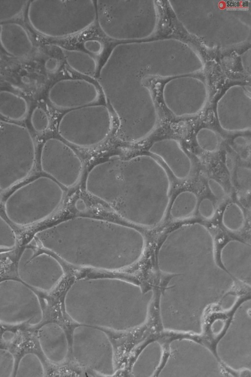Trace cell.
Here are the masks:
<instances>
[{"instance_id": "cell-13", "label": "cell", "mask_w": 251, "mask_h": 377, "mask_svg": "<svg viewBox=\"0 0 251 377\" xmlns=\"http://www.w3.org/2000/svg\"><path fill=\"white\" fill-rule=\"evenodd\" d=\"M28 110L26 100L22 96L8 90L0 91V114L12 121L24 119Z\"/></svg>"}, {"instance_id": "cell-24", "label": "cell", "mask_w": 251, "mask_h": 377, "mask_svg": "<svg viewBox=\"0 0 251 377\" xmlns=\"http://www.w3.org/2000/svg\"><path fill=\"white\" fill-rule=\"evenodd\" d=\"M208 186L212 194L217 198L222 199L225 197L226 193L223 187L215 179H209Z\"/></svg>"}, {"instance_id": "cell-4", "label": "cell", "mask_w": 251, "mask_h": 377, "mask_svg": "<svg viewBox=\"0 0 251 377\" xmlns=\"http://www.w3.org/2000/svg\"><path fill=\"white\" fill-rule=\"evenodd\" d=\"M64 191L49 177L41 176L14 191L6 199L4 209L13 223L20 226L33 224L51 215L60 206Z\"/></svg>"}, {"instance_id": "cell-6", "label": "cell", "mask_w": 251, "mask_h": 377, "mask_svg": "<svg viewBox=\"0 0 251 377\" xmlns=\"http://www.w3.org/2000/svg\"><path fill=\"white\" fill-rule=\"evenodd\" d=\"M111 127V115L106 107L88 105L66 113L59 122L58 132L69 143L87 147L104 140Z\"/></svg>"}, {"instance_id": "cell-26", "label": "cell", "mask_w": 251, "mask_h": 377, "mask_svg": "<svg viewBox=\"0 0 251 377\" xmlns=\"http://www.w3.org/2000/svg\"><path fill=\"white\" fill-rule=\"evenodd\" d=\"M59 63L55 58L50 57L46 60L45 63V68L48 72L53 73L57 70Z\"/></svg>"}, {"instance_id": "cell-17", "label": "cell", "mask_w": 251, "mask_h": 377, "mask_svg": "<svg viewBox=\"0 0 251 377\" xmlns=\"http://www.w3.org/2000/svg\"><path fill=\"white\" fill-rule=\"evenodd\" d=\"M28 2L27 0H0V24L10 22L20 16Z\"/></svg>"}, {"instance_id": "cell-10", "label": "cell", "mask_w": 251, "mask_h": 377, "mask_svg": "<svg viewBox=\"0 0 251 377\" xmlns=\"http://www.w3.org/2000/svg\"><path fill=\"white\" fill-rule=\"evenodd\" d=\"M99 94L95 86L76 80L60 81L48 92L50 102L57 108L72 110L95 102Z\"/></svg>"}, {"instance_id": "cell-11", "label": "cell", "mask_w": 251, "mask_h": 377, "mask_svg": "<svg viewBox=\"0 0 251 377\" xmlns=\"http://www.w3.org/2000/svg\"><path fill=\"white\" fill-rule=\"evenodd\" d=\"M149 151L162 160L177 179L184 180L189 176L191 160L176 139L165 138L155 141Z\"/></svg>"}, {"instance_id": "cell-12", "label": "cell", "mask_w": 251, "mask_h": 377, "mask_svg": "<svg viewBox=\"0 0 251 377\" xmlns=\"http://www.w3.org/2000/svg\"><path fill=\"white\" fill-rule=\"evenodd\" d=\"M0 45L8 54L18 58L27 56L33 50L32 41L26 29L15 22L0 24Z\"/></svg>"}, {"instance_id": "cell-21", "label": "cell", "mask_w": 251, "mask_h": 377, "mask_svg": "<svg viewBox=\"0 0 251 377\" xmlns=\"http://www.w3.org/2000/svg\"><path fill=\"white\" fill-rule=\"evenodd\" d=\"M15 368V358L9 350L0 349V377H12Z\"/></svg>"}, {"instance_id": "cell-23", "label": "cell", "mask_w": 251, "mask_h": 377, "mask_svg": "<svg viewBox=\"0 0 251 377\" xmlns=\"http://www.w3.org/2000/svg\"><path fill=\"white\" fill-rule=\"evenodd\" d=\"M199 211L202 217L209 219L213 216L215 209L213 202L208 198H204L199 204Z\"/></svg>"}, {"instance_id": "cell-9", "label": "cell", "mask_w": 251, "mask_h": 377, "mask_svg": "<svg viewBox=\"0 0 251 377\" xmlns=\"http://www.w3.org/2000/svg\"><path fill=\"white\" fill-rule=\"evenodd\" d=\"M40 165L43 172L66 188L77 183L83 168L81 161L75 152L55 138H49L43 144Z\"/></svg>"}, {"instance_id": "cell-16", "label": "cell", "mask_w": 251, "mask_h": 377, "mask_svg": "<svg viewBox=\"0 0 251 377\" xmlns=\"http://www.w3.org/2000/svg\"><path fill=\"white\" fill-rule=\"evenodd\" d=\"M245 221L244 213L235 203L229 204L223 212L222 222L224 227L230 231H237L243 226Z\"/></svg>"}, {"instance_id": "cell-22", "label": "cell", "mask_w": 251, "mask_h": 377, "mask_svg": "<svg viewBox=\"0 0 251 377\" xmlns=\"http://www.w3.org/2000/svg\"><path fill=\"white\" fill-rule=\"evenodd\" d=\"M236 180L239 188L244 192H250L251 189V169L240 167L236 170Z\"/></svg>"}, {"instance_id": "cell-15", "label": "cell", "mask_w": 251, "mask_h": 377, "mask_svg": "<svg viewBox=\"0 0 251 377\" xmlns=\"http://www.w3.org/2000/svg\"><path fill=\"white\" fill-rule=\"evenodd\" d=\"M45 370L40 358L34 353H27L20 359L16 372L17 377H43Z\"/></svg>"}, {"instance_id": "cell-25", "label": "cell", "mask_w": 251, "mask_h": 377, "mask_svg": "<svg viewBox=\"0 0 251 377\" xmlns=\"http://www.w3.org/2000/svg\"><path fill=\"white\" fill-rule=\"evenodd\" d=\"M85 49L89 52L94 54L100 53L102 49V44L97 40H89L84 43Z\"/></svg>"}, {"instance_id": "cell-3", "label": "cell", "mask_w": 251, "mask_h": 377, "mask_svg": "<svg viewBox=\"0 0 251 377\" xmlns=\"http://www.w3.org/2000/svg\"><path fill=\"white\" fill-rule=\"evenodd\" d=\"M119 121L117 135L125 142L145 139L155 129L158 118L154 108L134 87L123 84L101 85Z\"/></svg>"}, {"instance_id": "cell-20", "label": "cell", "mask_w": 251, "mask_h": 377, "mask_svg": "<svg viewBox=\"0 0 251 377\" xmlns=\"http://www.w3.org/2000/svg\"><path fill=\"white\" fill-rule=\"evenodd\" d=\"M30 122L33 129L38 133L46 131L50 125V119L47 113L40 107H37L33 110Z\"/></svg>"}, {"instance_id": "cell-28", "label": "cell", "mask_w": 251, "mask_h": 377, "mask_svg": "<svg viewBox=\"0 0 251 377\" xmlns=\"http://www.w3.org/2000/svg\"><path fill=\"white\" fill-rule=\"evenodd\" d=\"M76 207L80 211L84 210L85 208V204L81 199H78L76 202Z\"/></svg>"}, {"instance_id": "cell-27", "label": "cell", "mask_w": 251, "mask_h": 377, "mask_svg": "<svg viewBox=\"0 0 251 377\" xmlns=\"http://www.w3.org/2000/svg\"><path fill=\"white\" fill-rule=\"evenodd\" d=\"M15 333L10 330L4 331L2 334L1 338L5 342H12L15 338Z\"/></svg>"}, {"instance_id": "cell-5", "label": "cell", "mask_w": 251, "mask_h": 377, "mask_svg": "<svg viewBox=\"0 0 251 377\" xmlns=\"http://www.w3.org/2000/svg\"><path fill=\"white\" fill-rule=\"evenodd\" d=\"M33 138L24 126L0 119V189L27 177L35 163Z\"/></svg>"}, {"instance_id": "cell-29", "label": "cell", "mask_w": 251, "mask_h": 377, "mask_svg": "<svg viewBox=\"0 0 251 377\" xmlns=\"http://www.w3.org/2000/svg\"><path fill=\"white\" fill-rule=\"evenodd\" d=\"M234 142L238 145H244L246 143V139L243 137H237L235 138Z\"/></svg>"}, {"instance_id": "cell-18", "label": "cell", "mask_w": 251, "mask_h": 377, "mask_svg": "<svg viewBox=\"0 0 251 377\" xmlns=\"http://www.w3.org/2000/svg\"><path fill=\"white\" fill-rule=\"evenodd\" d=\"M196 140L199 146L207 152L216 151L219 146V140L217 134L209 128L200 129L196 134Z\"/></svg>"}, {"instance_id": "cell-19", "label": "cell", "mask_w": 251, "mask_h": 377, "mask_svg": "<svg viewBox=\"0 0 251 377\" xmlns=\"http://www.w3.org/2000/svg\"><path fill=\"white\" fill-rule=\"evenodd\" d=\"M16 243L17 238L14 230L0 215V249H12Z\"/></svg>"}, {"instance_id": "cell-14", "label": "cell", "mask_w": 251, "mask_h": 377, "mask_svg": "<svg viewBox=\"0 0 251 377\" xmlns=\"http://www.w3.org/2000/svg\"><path fill=\"white\" fill-rule=\"evenodd\" d=\"M198 204L196 194L190 191L179 193L175 198L171 209L172 216L176 219L190 216L195 211Z\"/></svg>"}, {"instance_id": "cell-1", "label": "cell", "mask_w": 251, "mask_h": 377, "mask_svg": "<svg viewBox=\"0 0 251 377\" xmlns=\"http://www.w3.org/2000/svg\"><path fill=\"white\" fill-rule=\"evenodd\" d=\"M44 248L74 267L104 271L126 269L143 254L145 240L131 227L89 217L77 216L37 232Z\"/></svg>"}, {"instance_id": "cell-2", "label": "cell", "mask_w": 251, "mask_h": 377, "mask_svg": "<svg viewBox=\"0 0 251 377\" xmlns=\"http://www.w3.org/2000/svg\"><path fill=\"white\" fill-rule=\"evenodd\" d=\"M167 172L155 159L142 155L122 160L121 172L107 202L122 217L151 227L163 218L169 203Z\"/></svg>"}, {"instance_id": "cell-7", "label": "cell", "mask_w": 251, "mask_h": 377, "mask_svg": "<svg viewBox=\"0 0 251 377\" xmlns=\"http://www.w3.org/2000/svg\"><path fill=\"white\" fill-rule=\"evenodd\" d=\"M44 318L38 296L22 281L9 279L0 282V323L6 325L26 323L39 324Z\"/></svg>"}, {"instance_id": "cell-8", "label": "cell", "mask_w": 251, "mask_h": 377, "mask_svg": "<svg viewBox=\"0 0 251 377\" xmlns=\"http://www.w3.org/2000/svg\"><path fill=\"white\" fill-rule=\"evenodd\" d=\"M21 281L42 292L52 290L65 275L64 269L53 256L38 252L33 247H25L17 263Z\"/></svg>"}]
</instances>
